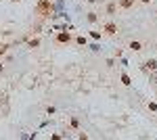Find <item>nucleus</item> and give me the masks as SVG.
Here are the masks:
<instances>
[{"instance_id": "obj_1", "label": "nucleus", "mask_w": 157, "mask_h": 140, "mask_svg": "<svg viewBox=\"0 0 157 140\" xmlns=\"http://www.w3.org/2000/svg\"><path fill=\"white\" fill-rule=\"evenodd\" d=\"M143 71H157V61H155V59L147 61V63L143 65Z\"/></svg>"}, {"instance_id": "obj_2", "label": "nucleus", "mask_w": 157, "mask_h": 140, "mask_svg": "<svg viewBox=\"0 0 157 140\" xmlns=\"http://www.w3.org/2000/svg\"><path fill=\"white\" fill-rule=\"evenodd\" d=\"M57 40H59V42H63V44H65V42H69V40H71V36L63 31V33H59V36H57Z\"/></svg>"}, {"instance_id": "obj_3", "label": "nucleus", "mask_w": 157, "mask_h": 140, "mask_svg": "<svg viewBox=\"0 0 157 140\" xmlns=\"http://www.w3.org/2000/svg\"><path fill=\"white\" fill-rule=\"evenodd\" d=\"M115 23H107V25H105V31H107V33H115Z\"/></svg>"}, {"instance_id": "obj_4", "label": "nucleus", "mask_w": 157, "mask_h": 140, "mask_svg": "<svg viewBox=\"0 0 157 140\" xmlns=\"http://www.w3.org/2000/svg\"><path fill=\"white\" fill-rule=\"evenodd\" d=\"M119 4L124 8H130V6H132V0H119Z\"/></svg>"}, {"instance_id": "obj_5", "label": "nucleus", "mask_w": 157, "mask_h": 140, "mask_svg": "<svg viewBox=\"0 0 157 140\" xmlns=\"http://www.w3.org/2000/svg\"><path fill=\"white\" fill-rule=\"evenodd\" d=\"M121 84H126V86H130V84H132V82H130V77L124 73V75H121Z\"/></svg>"}, {"instance_id": "obj_6", "label": "nucleus", "mask_w": 157, "mask_h": 140, "mask_svg": "<svg viewBox=\"0 0 157 140\" xmlns=\"http://www.w3.org/2000/svg\"><path fill=\"white\" fill-rule=\"evenodd\" d=\"M88 21H90V23L97 21V13H88Z\"/></svg>"}, {"instance_id": "obj_7", "label": "nucleus", "mask_w": 157, "mask_h": 140, "mask_svg": "<svg viewBox=\"0 0 157 140\" xmlns=\"http://www.w3.org/2000/svg\"><path fill=\"white\" fill-rule=\"evenodd\" d=\"M149 80H151L153 84H157V71H151V77H149Z\"/></svg>"}, {"instance_id": "obj_8", "label": "nucleus", "mask_w": 157, "mask_h": 140, "mask_svg": "<svg viewBox=\"0 0 157 140\" xmlns=\"http://www.w3.org/2000/svg\"><path fill=\"white\" fill-rule=\"evenodd\" d=\"M130 48H132V50H141V44H138V42H132V44H130Z\"/></svg>"}, {"instance_id": "obj_9", "label": "nucleus", "mask_w": 157, "mask_h": 140, "mask_svg": "<svg viewBox=\"0 0 157 140\" xmlns=\"http://www.w3.org/2000/svg\"><path fill=\"white\" fill-rule=\"evenodd\" d=\"M149 109H151V111H157V102H151V104H149Z\"/></svg>"}, {"instance_id": "obj_10", "label": "nucleus", "mask_w": 157, "mask_h": 140, "mask_svg": "<svg viewBox=\"0 0 157 140\" xmlns=\"http://www.w3.org/2000/svg\"><path fill=\"white\" fill-rule=\"evenodd\" d=\"M4 52H6V46L2 44V46H0V55H4Z\"/></svg>"}, {"instance_id": "obj_11", "label": "nucleus", "mask_w": 157, "mask_h": 140, "mask_svg": "<svg viewBox=\"0 0 157 140\" xmlns=\"http://www.w3.org/2000/svg\"><path fill=\"white\" fill-rule=\"evenodd\" d=\"M141 2H151V0H141Z\"/></svg>"}, {"instance_id": "obj_12", "label": "nucleus", "mask_w": 157, "mask_h": 140, "mask_svg": "<svg viewBox=\"0 0 157 140\" xmlns=\"http://www.w3.org/2000/svg\"><path fill=\"white\" fill-rule=\"evenodd\" d=\"M88 2H90V4H92V2H97V0H88Z\"/></svg>"}, {"instance_id": "obj_13", "label": "nucleus", "mask_w": 157, "mask_h": 140, "mask_svg": "<svg viewBox=\"0 0 157 140\" xmlns=\"http://www.w3.org/2000/svg\"><path fill=\"white\" fill-rule=\"evenodd\" d=\"M0 71H2V65H0Z\"/></svg>"}]
</instances>
